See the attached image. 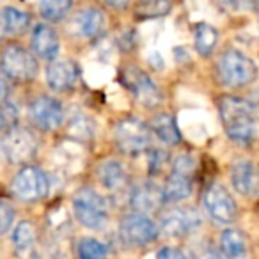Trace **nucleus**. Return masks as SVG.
<instances>
[{
    "label": "nucleus",
    "instance_id": "obj_30",
    "mask_svg": "<svg viewBox=\"0 0 259 259\" xmlns=\"http://www.w3.org/2000/svg\"><path fill=\"white\" fill-rule=\"evenodd\" d=\"M156 259H187V255L183 254V250L176 247H163L156 254Z\"/></svg>",
    "mask_w": 259,
    "mask_h": 259
},
{
    "label": "nucleus",
    "instance_id": "obj_11",
    "mask_svg": "<svg viewBox=\"0 0 259 259\" xmlns=\"http://www.w3.org/2000/svg\"><path fill=\"white\" fill-rule=\"evenodd\" d=\"M29 114L32 122L37 128L45 130V132H52L62 122V110L61 101H57L52 96H39L30 103Z\"/></svg>",
    "mask_w": 259,
    "mask_h": 259
},
{
    "label": "nucleus",
    "instance_id": "obj_21",
    "mask_svg": "<svg viewBox=\"0 0 259 259\" xmlns=\"http://www.w3.org/2000/svg\"><path fill=\"white\" fill-rule=\"evenodd\" d=\"M98 178L100 183L108 190H117L124 185L126 181V172L122 169V165L117 160H107L100 165L98 169Z\"/></svg>",
    "mask_w": 259,
    "mask_h": 259
},
{
    "label": "nucleus",
    "instance_id": "obj_31",
    "mask_svg": "<svg viewBox=\"0 0 259 259\" xmlns=\"http://www.w3.org/2000/svg\"><path fill=\"white\" fill-rule=\"evenodd\" d=\"M105 2L114 9H124L130 4V0H105Z\"/></svg>",
    "mask_w": 259,
    "mask_h": 259
},
{
    "label": "nucleus",
    "instance_id": "obj_33",
    "mask_svg": "<svg viewBox=\"0 0 259 259\" xmlns=\"http://www.w3.org/2000/svg\"><path fill=\"white\" fill-rule=\"evenodd\" d=\"M208 259H224V257H222V255H219V254H209Z\"/></svg>",
    "mask_w": 259,
    "mask_h": 259
},
{
    "label": "nucleus",
    "instance_id": "obj_20",
    "mask_svg": "<svg viewBox=\"0 0 259 259\" xmlns=\"http://www.w3.org/2000/svg\"><path fill=\"white\" fill-rule=\"evenodd\" d=\"M151 128L156 134V137H158L162 142L170 144V146L180 144L181 135H180V130H178L176 121H174L172 115H169V114L155 115L151 121Z\"/></svg>",
    "mask_w": 259,
    "mask_h": 259
},
{
    "label": "nucleus",
    "instance_id": "obj_10",
    "mask_svg": "<svg viewBox=\"0 0 259 259\" xmlns=\"http://www.w3.org/2000/svg\"><path fill=\"white\" fill-rule=\"evenodd\" d=\"M4 151L11 163L29 162L37 151V141L29 130L15 126L4 137Z\"/></svg>",
    "mask_w": 259,
    "mask_h": 259
},
{
    "label": "nucleus",
    "instance_id": "obj_22",
    "mask_svg": "<svg viewBox=\"0 0 259 259\" xmlns=\"http://www.w3.org/2000/svg\"><path fill=\"white\" fill-rule=\"evenodd\" d=\"M30 27V16L25 11L18 8H4L2 9V29L8 30L9 34H20L27 32Z\"/></svg>",
    "mask_w": 259,
    "mask_h": 259
},
{
    "label": "nucleus",
    "instance_id": "obj_6",
    "mask_svg": "<svg viewBox=\"0 0 259 259\" xmlns=\"http://www.w3.org/2000/svg\"><path fill=\"white\" fill-rule=\"evenodd\" d=\"M11 190L15 197L23 202H37L45 199L50 190L47 174L34 165H27L13 178Z\"/></svg>",
    "mask_w": 259,
    "mask_h": 259
},
{
    "label": "nucleus",
    "instance_id": "obj_18",
    "mask_svg": "<svg viewBox=\"0 0 259 259\" xmlns=\"http://www.w3.org/2000/svg\"><path fill=\"white\" fill-rule=\"evenodd\" d=\"M220 250L224 259H247V236L240 229H226L220 236Z\"/></svg>",
    "mask_w": 259,
    "mask_h": 259
},
{
    "label": "nucleus",
    "instance_id": "obj_29",
    "mask_svg": "<svg viewBox=\"0 0 259 259\" xmlns=\"http://www.w3.org/2000/svg\"><path fill=\"white\" fill-rule=\"evenodd\" d=\"M15 222V208L8 201H0V234L8 233Z\"/></svg>",
    "mask_w": 259,
    "mask_h": 259
},
{
    "label": "nucleus",
    "instance_id": "obj_12",
    "mask_svg": "<svg viewBox=\"0 0 259 259\" xmlns=\"http://www.w3.org/2000/svg\"><path fill=\"white\" fill-rule=\"evenodd\" d=\"M199 226V215L190 208H172L162 217V229L169 236H185Z\"/></svg>",
    "mask_w": 259,
    "mask_h": 259
},
{
    "label": "nucleus",
    "instance_id": "obj_17",
    "mask_svg": "<svg viewBox=\"0 0 259 259\" xmlns=\"http://www.w3.org/2000/svg\"><path fill=\"white\" fill-rule=\"evenodd\" d=\"M73 25H75L76 32L80 36L93 39V37H98L105 30L107 18L98 8H87L78 11V15L73 20Z\"/></svg>",
    "mask_w": 259,
    "mask_h": 259
},
{
    "label": "nucleus",
    "instance_id": "obj_14",
    "mask_svg": "<svg viewBox=\"0 0 259 259\" xmlns=\"http://www.w3.org/2000/svg\"><path fill=\"white\" fill-rule=\"evenodd\" d=\"M78 66L69 59H61V61H54L47 69V82L54 91L59 93H66V91L73 89L78 80Z\"/></svg>",
    "mask_w": 259,
    "mask_h": 259
},
{
    "label": "nucleus",
    "instance_id": "obj_13",
    "mask_svg": "<svg viewBox=\"0 0 259 259\" xmlns=\"http://www.w3.org/2000/svg\"><path fill=\"white\" fill-rule=\"evenodd\" d=\"M128 85L132 89V93L135 94L137 101H141L144 107H156L162 101V93L160 89L155 85L151 78L146 75L144 71L137 68H132L128 71Z\"/></svg>",
    "mask_w": 259,
    "mask_h": 259
},
{
    "label": "nucleus",
    "instance_id": "obj_28",
    "mask_svg": "<svg viewBox=\"0 0 259 259\" xmlns=\"http://www.w3.org/2000/svg\"><path fill=\"white\" fill-rule=\"evenodd\" d=\"M18 121V112L11 103H0V132L8 134L9 130H13Z\"/></svg>",
    "mask_w": 259,
    "mask_h": 259
},
{
    "label": "nucleus",
    "instance_id": "obj_23",
    "mask_svg": "<svg viewBox=\"0 0 259 259\" xmlns=\"http://www.w3.org/2000/svg\"><path fill=\"white\" fill-rule=\"evenodd\" d=\"M195 50L201 55H209L213 52V48L217 47V41H219V32H217L215 27L208 25V23H201V25L195 29Z\"/></svg>",
    "mask_w": 259,
    "mask_h": 259
},
{
    "label": "nucleus",
    "instance_id": "obj_24",
    "mask_svg": "<svg viewBox=\"0 0 259 259\" xmlns=\"http://www.w3.org/2000/svg\"><path fill=\"white\" fill-rule=\"evenodd\" d=\"M170 8H172L170 0H137L135 13L141 18H156V16L167 15Z\"/></svg>",
    "mask_w": 259,
    "mask_h": 259
},
{
    "label": "nucleus",
    "instance_id": "obj_4",
    "mask_svg": "<svg viewBox=\"0 0 259 259\" xmlns=\"http://www.w3.org/2000/svg\"><path fill=\"white\" fill-rule=\"evenodd\" d=\"M114 139L117 148L126 155H139L151 144V132L146 122L135 117L122 119L115 124Z\"/></svg>",
    "mask_w": 259,
    "mask_h": 259
},
{
    "label": "nucleus",
    "instance_id": "obj_5",
    "mask_svg": "<svg viewBox=\"0 0 259 259\" xmlns=\"http://www.w3.org/2000/svg\"><path fill=\"white\" fill-rule=\"evenodd\" d=\"M0 66H2L4 75L15 82H30L32 78H36L39 71V64L32 52L20 45H11L2 52Z\"/></svg>",
    "mask_w": 259,
    "mask_h": 259
},
{
    "label": "nucleus",
    "instance_id": "obj_25",
    "mask_svg": "<svg viewBox=\"0 0 259 259\" xmlns=\"http://www.w3.org/2000/svg\"><path fill=\"white\" fill-rule=\"evenodd\" d=\"M34 241H36V229L29 220H22L18 226L15 227L13 233V243H15L18 252H27L32 248Z\"/></svg>",
    "mask_w": 259,
    "mask_h": 259
},
{
    "label": "nucleus",
    "instance_id": "obj_34",
    "mask_svg": "<svg viewBox=\"0 0 259 259\" xmlns=\"http://www.w3.org/2000/svg\"><path fill=\"white\" fill-rule=\"evenodd\" d=\"M2 34H4V29H2V25H0V39H2Z\"/></svg>",
    "mask_w": 259,
    "mask_h": 259
},
{
    "label": "nucleus",
    "instance_id": "obj_1",
    "mask_svg": "<svg viewBox=\"0 0 259 259\" xmlns=\"http://www.w3.org/2000/svg\"><path fill=\"white\" fill-rule=\"evenodd\" d=\"M220 119L227 137L238 144H250L257 132L255 107L238 96H224L219 101Z\"/></svg>",
    "mask_w": 259,
    "mask_h": 259
},
{
    "label": "nucleus",
    "instance_id": "obj_7",
    "mask_svg": "<svg viewBox=\"0 0 259 259\" xmlns=\"http://www.w3.org/2000/svg\"><path fill=\"white\" fill-rule=\"evenodd\" d=\"M119 236L126 247H144L158 236V226L149 217L134 213L122 219L119 226Z\"/></svg>",
    "mask_w": 259,
    "mask_h": 259
},
{
    "label": "nucleus",
    "instance_id": "obj_3",
    "mask_svg": "<svg viewBox=\"0 0 259 259\" xmlns=\"http://www.w3.org/2000/svg\"><path fill=\"white\" fill-rule=\"evenodd\" d=\"M73 211L82 226L101 229L108 220L107 201L93 188H82L73 195Z\"/></svg>",
    "mask_w": 259,
    "mask_h": 259
},
{
    "label": "nucleus",
    "instance_id": "obj_19",
    "mask_svg": "<svg viewBox=\"0 0 259 259\" xmlns=\"http://www.w3.org/2000/svg\"><path fill=\"white\" fill-rule=\"evenodd\" d=\"M162 201V190L153 187V185H142V187L135 188V192L132 194V199H130L134 209L137 213H141V215L155 211Z\"/></svg>",
    "mask_w": 259,
    "mask_h": 259
},
{
    "label": "nucleus",
    "instance_id": "obj_2",
    "mask_svg": "<svg viewBox=\"0 0 259 259\" xmlns=\"http://www.w3.org/2000/svg\"><path fill=\"white\" fill-rule=\"evenodd\" d=\"M219 75L224 85L245 87L252 83L257 75L254 61L238 50H226L219 62Z\"/></svg>",
    "mask_w": 259,
    "mask_h": 259
},
{
    "label": "nucleus",
    "instance_id": "obj_16",
    "mask_svg": "<svg viewBox=\"0 0 259 259\" xmlns=\"http://www.w3.org/2000/svg\"><path fill=\"white\" fill-rule=\"evenodd\" d=\"M231 181L238 194L254 195L257 188V172H255L254 163L248 160H238L231 167Z\"/></svg>",
    "mask_w": 259,
    "mask_h": 259
},
{
    "label": "nucleus",
    "instance_id": "obj_27",
    "mask_svg": "<svg viewBox=\"0 0 259 259\" xmlns=\"http://www.w3.org/2000/svg\"><path fill=\"white\" fill-rule=\"evenodd\" d=\"M80 259H107L108 248L96 238H82L78 243Z\"/></svg>",
    "mask_w": 259,
    "mask_h": 259
},
{
    "label": "nucleus",
    "instance_id": "obj_8",
    "mask_svg": "<svg viewBox=\"0 0 259 259\" xmlns=\"http://www.w3.org/2000/svg\"><path fill=\"white\" fill-rule=\"evenodd\" d=\"M192 172H194V160L190 156H180L174 162L172 172L162 188L163 201L178 202L187 199L192 192Z\"/></svg>",
    "mask_w": 259,
    "mask_h": 259
},
{
    "label": "nucleus",
    "instance_id": "obj_15",
    "mask_svg": "<svg viewBox=\"0 0 259 259\" xmlns=\"http://www.w3.org/2000/svg\"><path fill=\"white\" fill-rule=\"evenodd\" d=\"M32 50L37 57L45 59V61H55L57 59L61 45H59V37L52 27L45 25V23L34 27Z\"/></svg>",
    "mask_w": 259,
    "mask_h": 259
},
{
    "label": "nucleus",
    "instance_id": "obj_9",
    "mask_svg": "<svg viewBox=\"0 0 259 259\" xmlns=\"http://www.w3.org/2000/svg\"><path fill=\"white\" fill-rule=\"evenodd\" d=\"M204 206L217 222L231 224L238 215L236 201L229 194V190L220 183L209 185L208 190L204 192Z\"/></svg>",
    "mask_w": 259,
    "mask_h": 259
},
{
    "label": "nucleus",
    "instance_id": "obj_26",
    "mask_svg": "<svg viewBox=\"0 0 259 259\" xmlns=\"http://www.w3.org/2000/svg\"><path fill=\"white\" fill-rule=\"evenodd\" d=\"M71 0H41L39 11L48 22H59L71 9Z\"/></svg>",
    "mask_w": 259,
    "mask_h": 259
},
{
    "label": "nucleus",
    "instance_id": "obj_32",
    "mask_svg": "<svg viewBox=\"0 0 259 259\" xmlns=\"http://www.w3.org/2000/svg\"><path fill=\"white\" fill-rule=\"evenodd\" d=\"M6 93H8V91H6V83H4V80L0 78V103H2V100L6 98Z\"/></svg>",
    "mask_w": 259,
    "mask_h": 259
}]
</instances>
